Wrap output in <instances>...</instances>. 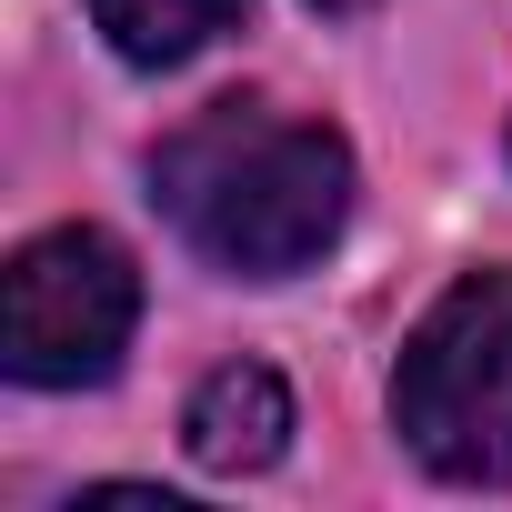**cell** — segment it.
<instances>
[{
	"instance_id": "obj_1",
	"label": "cell",
	"mask_w": 512,
	"mask_h": 512,
	"mask_svg": "<svg viewBox=\"0 0 512 512\" xmlns=\"http://www.w3.org/2000/svg\"><path fill=\"white\" fill-rule=\"evenodd\" d=\"M151 201L211 272L292 282L352 221V151L272 101H211L151 151Z\"/></svg>"
},
{
	"instance_id": "obj_2",
	"label": "cell",
	"mask_w": 512,
	"mask_h": 512,
	"mask_svg": "<svg viewBox=\"0 0 512 512\" xmlns=\"http://www.w3.org/2000/svg\"><path fill=\"white\" fill-rule=\"evenodd\" d=\"M392 422L442 482H512V272L452 282L392 362Z\"/></svg>"
},
{
	"instance_id": "obj_3",
	"label": "cell",
	"mask_w": 512,
	"mask_h": 512,
	"mask_svg": "<svg viewBox=\"0 0 512 512\" xmlns=\"http://www.w3.org/2000/svg\"><path fill=\"white\" fill-rule=\"evenodd\" d=\"M131 322H141V272L91 221H61V231L21 241L11 272H0V362L31 392L111 382V362L131 352Z\"/></svg>"
},
{
	"instance_id": "obj_4",
	"label": "cell",
	"mask_w": 512,
	"mask_h": 512,
	"mask_svg": "<svg viewBox=\"0 0 512 512\" xmlns=\"http://www.w3.org/2000/svg\"><path fill=\"white\" fill-rule=\"evenodd\" d=\"M181 442H191L201 472H262V462H282V442H292V392H282V372L221 362V372L191 392Z\"/></svg>"
},
{
	"instance_id": "obj_5",
	"label": "cell",
	"mask_w": 512,
	"mask_h": 512,
	"mask_svg": "<svg viewBox=\"0 0 512 512\" xmlns=\"http://www.w3.org/2000/svg\"><path fill=\"white\" fill-rule=\"evenodd\" d=\"M241 11H251V0H91L101 41H111L121 61H141V71H171V61L211 51Z\"/></svg>"
},
{
	"instance_id": "obj_6",
	"label": "cell",
	"mask_w": 512,
	"mask_h": 512,
	"mask_svg": "<svg viewBox=\"0 0 512 512\" xmlns=\"http://www.w3.org/2000/svg\"><path fill=\"white\" fill-rule=\"evenodd\" d=\"M312 11H372V0H312Z\"/></svg>"
}]
</instances>
